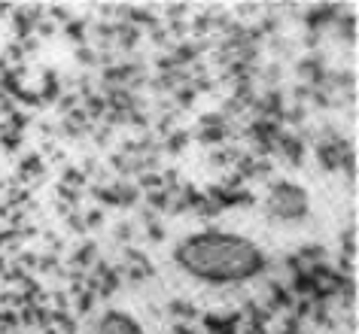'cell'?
<instances>
[{
	"mask_svg": "<svg viewBox=\"0 0 359 334\" xmlns=\"http://www.w3.org/2000/svg\"><path fill=\"white\" fill-rule=\"evenodd\" d=\"M95 334H143V328H140V322L131 319L128 313L113 310V313H104L101 316V322H97V331Z\"/></svg>",
	"mask_w": 359,
	"mask_h": 334,
	"instance_id": "obj_3",
	"label": "cell"
},
{
	"mask_svg": "<svg viewBox=\"0 0 359 334\" xmlns=\"http://www.w3.org/2000/svg\"><path fill=\"white\" fill-rule=\"evenodd\" d=\"M174 258L189 277L210 286L244 283L265 267V252L244 234L229 231L192 234V237L180 240Z\"/></svg>",
	"mask_w": 359,
	"mask_h": 334,
	"instance_id": "obj_1",
	"label": "cell"
},
{
	"mask_svg": "<svg viewBox=\"0 0 359 334\" xmlns=\"http://www.w3.org/2000/svg\"><path fill=\"white\" fill-rule=\"evenodd\" d=\"M311 210L308 192L295 183H277L265 197V213L280 222H299Z\"/></svg>",
	"mask_w": 359,
	"mask_h": 334,
	"instance_id": "obj_2",
	"label": "cell"
}]
</instances>
